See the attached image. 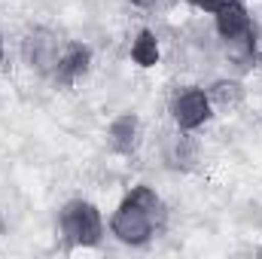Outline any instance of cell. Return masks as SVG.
Instances as JSON below:
<instances>
[{
    "instance_id": "1",
    "label": "cell",
    "mask_w": 262,
    "mask_h": 259,
    "mask_svg": "<svg viewBox=\"0 0 262 259\" xmlns=\"http://www.w3.org/2000/svg\"><path fill=\"white\" fill-rule=\"evenodd\" d=\"M162 220V198L152 186H134L110 217V235L128 247H143Z\"/></svg>"
},
{
    "instance_id": "2",
    "label": "cell",
    "mask_w": 262,
    "mask_h": 259,
    "mask_svg": "<svg viewBox=\"0 0 262 259\" xmlns=\"http://www.w3.org/2000/svg\"><path fill=\"white\" fill-rule=\"evenodd\" d=\"M58 229L64 235L67 247H98L104 238V220L101 210L85 201V198H73L67 201L58 213Z\"/></svg>"
},
{
    "instance_id": "3",
    "label": "cell",
    "mask_w": 262,
    "mask_h": 259,
    "mask_svg": "<svg viewBox=\"0 0 262 259\" xmlns=\"http://www.w3.org/2000/svg\"><path fill=\"white\" fill-rule=\"evenodd\" d=\"M61 49H64V43L49 28H31L25 34V40H21V58H25V64L31 67V70H37V73H43V76H52Z\"/></svg>"
},
{
    "instance_id": "4",
    "label": "cell",
    "mask_w": 262,
    "mask_h": 259,
    "mask_svg": "<svg viewBox=\"0 0 262 259\" xmlns=\"http://www.w3.org/2000/svg\"><path fill=\"white\" fill-rule=\"evenodd\" d=\"M171 119H174L177 131H198L201 125H207L213 119L207 92L198 85H186L183 92H177L171 101Z\"/></svg>"
},
{
    "instance_id": "5",
    "label": "cell",
    "mask_w": 262,
    "mask_h": 259,
    "mask_svg": "<svg viewBox=\"0 0 262 259\" xmlns=\"http://www.w3.org/2000/svg\"><path fill=\"white\" fill-rule=\"evenodd\" d=\"M213 28L226 43H241L250 37L253 31V18L244 0H226L216 12H213Z\"/></svg>"
},
{
    "instance_id": "6",
    "label": "cell",
    "mask_w": 262,
    "mask_h": 259,
    "mask_svg": "<svg viewBox=\"0 0 262 259\" xmlns=\"http://www.w3.org/2000/svg\"><path fill=\"white\" fill-rule=\"evenodd\" d=\"M89 67H92V46L79 43V40L64 43V49L58 55V64L52 70V82L61 85V89H70L89 73Z\"/></svg>"
},
{
    "instance_id": "7",
    "label": "cell",
    "mask_w": 262,
    "mask_h": 259,
    "mask_svg": "<svg viewBox=\"0 0 262 259\" xmlns=\"http://www.w3.org/2000/svg\"><path fill=\"white\" fill-rule=\"evenodd\" d=\"M140 119L137 113H119L110 125H107V143L116 156H131L137 146H140Z\"/></svg>"
},
{
    "instance_id": "8",
    "label": "cell",
    "mask_w": 262,
    "mask_h": 259,
    "mask_svg": "<svg viewBox=\"0 0 262 259\" xmlns=\"http://www.w3.org/2000/svg\"><path fill=\"white\" fill-rule=\"evenodd\" d=\"M204 92L210 98V107L220 110V113H235L244 104V85L238 79H216Z\"/></svg>"
},
{
    "instance_id": "9",
    "label": "cell",
    "mask_w": 262,
    "mask_h": 259,
    "mask_svg": "<svg viewBox=\"0 0 262 259\" xmlns=\"http://www.w3.org/2000/svg\"><path fill=\"white\" fill-rule=\"evenodd\" d=\"M159 58H162V49H159L156 31L140 28V31L134 34V40H131V61L137 67H143V70H149V67L159 64Z\"/></svg>"
},
{
    "instance_id": "10",
    "label": "cell",
    "mask_w": 262,
    "mask_h": 259,
    "mask_svg": "<svg viewBox=\"0 0 262 259\" xmlns=\"http://www.w3.org/2000/svg\"><path fill=\"white\" fill-rule=\"evenodd\" d=\"M198 159V146L192 140V131H180L177 140H174V149H171V162H177V168H189Z\"/></svg>"
},
{
    "instance_id": "11",
    "label": "cell",
    "mask_w": 262,
    "mask_h": 259,
    "mask_svg": "<svg viewBox=\"0 0 262 259\" xmlns=\"http://www.w3.org/2000/svg\"><path fill=\"white\" fill-rule=\"evenodd\" d=\"M186 3H189L192 9H201V12H216L226 0H186Z\"/></svg>"
},
{
    "instance_id": "12",
    "label": "cell",
    "mask_w": 262,
    "mask_h": 259,
    "mask_svg": "<svg viewBox=\"0 0 262 259\" xmlns=\"http://www.w3.org/2000/svg\"><path fill=\"white\" fill-rule=\"evenodd\" d=\"M131 6H140V9H143V6H152V3H156V0H128Z\"/></svg>"
},
{
    "instance_id": "13",
    "label": "cell",
    "mask_w": 262,
    "mask_h": 259,
    "mask_svg": "<svg viewBox=\"0 0 262 259\" xmlns=\"http://www.w3.org/2000/svg\"><path fill=\"white\" fill-rule=\"evenodd\" d=\"M3 55H6V46H3V34H0V64H3Z\"/></svg>"
},
{
    "instance_id": "14",
    "label": "cell",
    "mask_w": 262,
    "mask_h": 259,
    "mask_svg": "<svg viewBox=\"0 0 262 259\" xmlns=\"http://www.w3.org/2000/svg\"><path fill=\"white\" fill-rule=\"evenodd\" d=\"M259 256H262V247H259Z\"/></svg>"
}]
</instances>
